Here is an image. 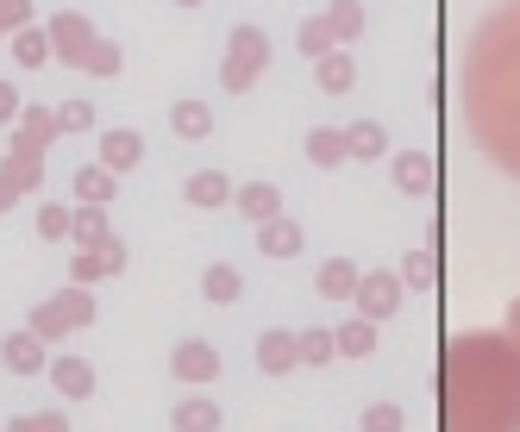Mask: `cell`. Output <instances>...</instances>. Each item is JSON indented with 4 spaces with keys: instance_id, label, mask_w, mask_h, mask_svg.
I'll use <instances>...</instances> for the list:
<instances>
[{
    "instance_id": "obj_1",
    "label": "cell",
    "mask_w": 520,
    "mask_h": 432,
    "mask_svg": "<svg viewBox=\"0 0 520 432\" xmlns=\"http://www.w3.org/2000/svg\"><path fill=\"white\" fill-rule=\"evenodd\" d=\"M207 295H214V301H232V295H239V276H232V270H207Z\"/></svg>"
},
{
    "instance_id": "obj_2",
    "label": "cell",
    "mask_w": 520,
    "mask_h": 432,
    "mask_svg": "<svg viewBox=\"0 0 520 432\" xmlns=\"http://www.w3.org/2000/svg\"><path fill=\"white\" fill-rule=\"evenodd\" d=\"M57 389H69V395H88V370H82V364H57Z\"/></svg>"
},
{
    "instance_id": "obj_3",
    "label": "cell",
    "mask_w": 520,
    "mask_h": 432,
    "mask_svg": "<svg viewBox=\"0 0 520 432\" xmlns=\"http://www.w3.org/2000/svg\"><path fill=\"white\" fill-rule=\"evenodd\" d=\"M182 376H214V357H207L201 345H188L182 351Z\"/></svg>"
},
{
    "instance_id": "obj_4",
    "label": "cell",
    "mask_w": 520,
    "mask_h": 432,
    "mask_svg": "<svg viewBox=\"0 0 520 432\" xmlns=\"http://www.w3.org/2000/svg\"><path fill=\"white\" fill-rule=\"evenodd\" d=\"M7 364H13V370H32V364H38L32 339H7Z\"/></svg>"
},
{
    "instance_id": "obj_5",
    "label": "cell",
    "mask_w": 520,
    "mask_h": 432,
    "mask_svg": "<svg viewBox=\"0 0 520 432\" xmlns=\"http://www.w3.org/2000/svg\"><path fill=\"white\" fill-rule=\"evenodd\" d=\"M182 426H214V407H207V401H188V407H182Z\"/></svg>"
},
{
    "instance_id": "obj_6",
    "label": "cell",
    "mask_w": 520,
    "mask_h": 432,
    "mask_svg": "<svg viewBox=\"0 0 520 432\" xmlns=\"http://www.w3.org/2000/svg\"><path fill=\"white\" fill-rule=\"evenodd\" d=\"M295 245V232L289 226H276V232H264V251H289Z\"/></svg>"
},
{
    "instance_id": "obj_7",
    "label": "cell",
    "mask_w": 520,
    "mask_h": 432,
    "mask_svg": "<svg viewBox=\"0 0 520 432\" xmlns=\"http://www.w3.org/2000/svg\"><path fill=\"white\" fill-rule=\"evenodd\" d=\"M195 201H220V176H201L195 182Z\"/></svg>"
},
{
    "instance_id": "obj_8",
    "label": "cell",
    "mask_w": 520,
    "mask_h": 432,
    "mask_svg": "<svg viewBox=\"0 0 520 432\" xmlns=\"http://www.w3.org/2000/svg\"><path fill=\"white\" fill-rule=\"evenodd\" d=\"M264 364H289V345H282V339H264Z\"/></svg>"
},
{
    "instance_id": "obj_9",
    "label": "cell",
    "mask_w": 520,
    "mask_h": 432,
    "mask_svg": "<svg viewBox=\"0 0 520 432\" xmlns=\"http://www.w3.org/2000/svg\"><path fill=\"white\" fill-rule=\"evenodd\" d=\"M13 432H63L57 420H26V426H13Z\"/></svg>"
}]
</instances>
